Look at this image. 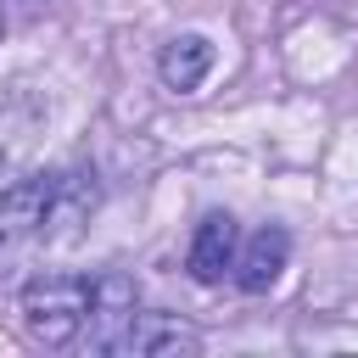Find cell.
Returning <instances> with one entry per match:
<instances>
[{"label": "cell", "instance_id": "1", "mask_svg": "<svg viewBox=\"0 0 358 358\" xmlns=\"http://www.w3.org/2000/svg\"><path fill=\"white\" fill-rule=\"evenodd\" d=\"M90 319V280L84 274H34L22 285V330L39 347H73Z\"/></svg>", "mask_w": 358, "mask_h": 358}, {"label": "cell", "instance_id": "2", "mask_svg": "<svg viewBox=\"0 0 358 358\" xmlns=\"http://www.w3.org/2000/svg\"><path fill=\"white\" fill-rule=\"evenodd\" d=\"M134 308H140V291H134L129 274H95L90 280V319H84L78 341L95 347V352H117V336L129 330Z\"/></svg>", "mask_w": 358, "mask_h": 358}, {"label": "cell", "instance_id": "3", "mask_svg": "<svg viewBox=\"0 0 358 358\" xmlns=\"http://www.w3.org/2000/svg\"><path fill=\"white\" fill-rule=\"evenodd\" d=\"M117 352H129V358H179V352H201V336L179 313H145V308H134L129 330L117 336Z\"/></svg>", "mask_w": 358, "mask_h": 358}, {"label": "cell", "instance_id": "4", "mask_svg": "<svg viewBox=\"0 0 358 358\" xmlns=\"http://www.w3.org/2000/svg\"><path fill=\"white\" fill-rule=\"evenodd\" d=\"M50 190H56V173H22V179L0 185V252L28 241V235H39Z\"/></svg>", "mask_w": 358, "mask_h": 358}, {"label": "cell", "instance_id": "5", "mask_svg": "<svg viewBox=\"0 0 358 358\" xmlns=\"http://www.w3.org/2000/svg\"><path fill=\"white\" fill-rule=\"evenodd\" d=\"M285 263H291V235L280 224H263L257 235H246V246H235V268L229 274H235V285L246 296H263V291H274Z\"/></svg>", "mask_w": 358, "mask_h": 358}, {"label": "cell", "instance_id": "6", "mask_svg": "<svg viewBox=\"0 0 358 358\" xmlns=\"http://www.w3.org/2000/svg\"><path fill=\"white\" fill-rule=\"evenodd\" d=\"M95 173H56V190H50V207H45V224H39V235L50 241V246H67L73 235H78V224L95 213Z\"/></svg>", "mask_w": 358, "mask_h": 358}, {"label": "cell", "instance_id": "7", "mask_svg": "<svg viewBox=\"0 0 358 358\" xmlns=\"http://www.w3.org/2000/svg\"><path fill=\"white\" fill-rule=\"evenodd\" d=\"M235 246H241V229H235V218H229V213H207V218L196 224V235H190V257H185L190 280H201V285H218V280L235 268Z\"/></svg>", "mask_w": 358, "mask_h": 358}, {"label": "cell", "instance_id": "8", "mask_svg": "<svg viewBox=\"0 0 358 358\" xmlns=\"http://www.w3.org/2000/svg\"><path fill=\"white\" fill-rule=\"evenodd\" d=\"M213 62H218V50H213L207 34H173V39L162 45V56H157V78H162L173 95H196V90L207 84Z\"/></svg>", "mask_w": 358, "mask_h": 358}, {"label": "cell", "instance_id": "9", "mask_svg": "<svg viewBox=\"0 0 358 358\" xmlns=\"http://www.w3.org/2000/svg\"><path fill=\"white\" fill-rule=\"evenodd\" d=\"M0 28H6V17H0Z\"/></svg>", "mask_w": 358, "mask_h": 358}]
</instances>
